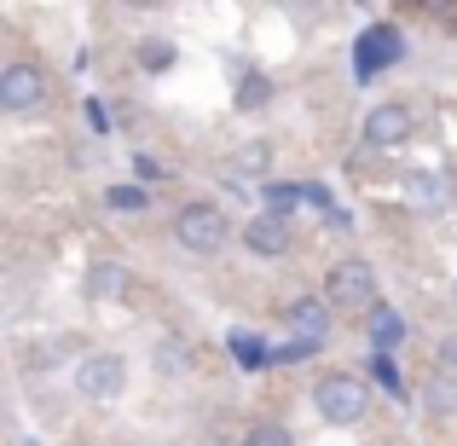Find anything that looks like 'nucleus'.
<instances>
[{
	"label": "nucleus",
	"mask_w": 457,
	"mask_h": 446,
	"mask_svg": "<svg viewBox=\"0 0 457 446\" xmlns=\"http://www.w3.org/2000/svg\"><path fill=\"white\" fill-rule=\"evenodd\" d=\"M423 406H428V412H440V417L457 412V377H452V371H435V377L423 383Z\"/></svg>",
	"instance_id": "f8f14e48"
},
{
	"label": "nucleus",
	"mask_w": 457,
	"mask_h": 446,
	"mask_svg": "<svg viewBox=\"0 0 457 446\" xmlns=\"http://www.w3.org/2000/svg\"><path fill=\"white\" fill-rule=\"evenodd\" d=\"M400 336H405V319L394 307H377V313H370V342H377V354H388Z\"/></svg>",
	"instance_id": "ddd939ff"
},
{
	"label": "nucleus",
	"mask_w": 457,
	"mask_h": 446,
	"mask_svg": "<svg viewBox=\"0 0 457 446\" xmlns=\"http://www.w3.org/2000/svg\"><path fill=\"white\" fill-rule=\"evenodd\" d=\"M267 99H272V81L267 76H244V81H237V111H261Z\"/></svg>",
	"instance_id": "f3484780"
},
{
	"label": "nucleus",
	"mask_w": 457,
	"mask_h": 446,
	"mask_svg": "<svg viewBox=\"0 0 457 446\" xmlns=\"http://www.w3.org/2000/svg\"><path fill=\"white\" fill-rule=\"evenodd\" d=\"M261 203H267L272 221H290L295 203H307V198H302V186H290V180H267V186H261Z\"/></svg>",
	"instance_id": "9b49d317"
},
{
	"label": "nucleus",
	"mask_w": 457,
	"mask_h": 446,
	"mask_svg": "<svg viewBox=\"0 0 457 446\" xmlns=\"http://www.w3.org/2000/svg\"><path fill=\"white\" fill-rule=\"evenodd\" d=\"M41 99H46V76L35 64H23V58H18V64L0 70V111L18 116V111H35Z\"/></svg>",
	"instance_id": "39448f33"
},
{
	"label": "nucleus",
	"mask_w": 457,
	"mask_h": 446,
	"mask_svg": "<svg viewBox=\"0 0 457 446\" xmlns=\"http://www.w3.org/2000/svg\"><path fill=\"white\" fill-rule=\"evenodd\" d=\"M174 64V41H139V70H168Z\"/></svg>",
	"instance_id": "6ab92c4d"
},
{
	"label": "nucleus",
	"mask_w": 457,
	"mask_h": 446,
	"mask_svg": "<svg viewBox=\"0 0 457 446\" xmlns=\"http://www.w3.org/2000/svg\"><path fill=\"white\" fill-rule=\"evenodd\" d=\"M174 238L191 256H220L226 249V215L214 209V203H186V209L174 215Z\"/></svg>",
	"instance_id": "f257e3e1"
},
{
	"label": "nucleus",
	"mask_w": 457,
	"mask_h": 446,
	"mask_svg": "<svg viewBox=\"0 0 457 446\" xmlns=\"http://www.w3.org/2000/svg\"><path fill=\"white\" fill-rule=\"evenodd\" d=\"M87 122H93V134H104V128H111V116H104L99 99H87Z\"/></svg>",
	"instance_id": "bb28decb"
},
{
	"label": "nucleus",
	"mask_w": 457,
	"mask_h": 446,
	"mask_svg": "<svg viewBox=\"0 0 457 446\" xmlns=\"http://www.w3.org/2000/svg\"><path fill=\"white\" fill-rule=\"evenodd\" d=\"M232 354L244 359V371H267L272 366V348H261L249 331H232Z\"/></svg>",
	"instance_id": "dca6fc26"
},
{
	"label": "nucleus",
	"mask_w": 457,
	"mask_h": 446,
	"mask_svg": "<svg viewBox=\"0 0 457 446\" xmlns=\"http://www.w3.org/2000/svg\"><path fill=\"white\" fill-rule=\"evenodd\" d=\"M244 446H295V441H290V429H284V424H255L244 435Z\"/></svg>",
	"instance_id": "412c9836"
},
{
	"label": "nucleus",
	"mask_w": 457,
	"mask_h": 446,
	"mask_svg": "<svg viewBox=\"0 0 457 446\" xmlns=\"http://www.w3.org/2000/svg\"><path fill=\"white\" fill-rule=\"evenodd\" d=\"M134 290V273L122 267V261H93L87 267V296L93 301H122Z\"/></svg>",
	"instance_id": "1a4fd4ad"
},
{
	"label": "nucleus",
	"mask_w": 457,
	"mask_h": 446,
	"mask_svg": "<svg viewBox=\"0 0 457 446\" xmlns=\"http://www.w3.org/2000/svg\"><path fill=\"white\" fill-rule=\"evenodd\" d=\"M76 389L87 394V400H116V394L128 389V359L122 354H87L76 366Z\"/></svg>",
	"instance_id": "20e7f679"
},
{
	"label": "nucleus",
	"mask_w": 457,
	"mask_h": 446,
	"mask_svg": "<svg viewBox=\"0 0 457 446\" xmlns=\"http://www.w3.org/2000/svg\"><path fill=\"white\" fill-rule=\"evenodd\" d=\"M267 156H272V151H267V146H261V139H255V146H244V151H237V156H232V180H237V174H244V168H249V174H261V168H267Z\"/></svg>",
	"instance_id": "4be33fe9"
},
{
	"label": "nucleus",
	"mask_w": 457,
	"mask_h": 446,
	"mask_svg": "<svg viewBox=\"0 0 457 446\" xmlns=\"http://www.w3.org/2000/svg\"><path fill=\"white\" fill-rule=\"evenodd\" d=\"M244 249H249V256L278 261L284 249H290V226H284V221H272V215H255V221L244 226Z\"/></svg>",
	"instance_id": "6e6552de"
},
{
	"label": "nucleus",
	"mask_w": 457,
	"mask_h": 446,
	"mask_svg": "<svg viewBox=\"0 0 457 446\" xmlns=\"http://www.w3.org/2000/svg\"><path fill=\"white\" fill-rule=\"evenodd\" d=\"M324 342H307V336H295V342H284V348H272V366H295V359H312Z\"/></svg>",
	"instance_id": "aec40b11"
},
{
	"label": "nucleus",
	"mask_w": 457,
	"mask_h": 446,
	"mask_svg": "<svg viewBox=\"0 0 457 446\" xmlns=\"http://www.w3.org/2000/svg\"><path fill=\"white\" fill-rule=\"evenodd\" d=\"M302 198L312 203V209H324V215H336V198H330V191H324V186H302Z\"/></svg>",
	"instance_id": "b1692460"
},
{
	"label": "nucleus",
	"mask_w": 457,
	"mask_h": 446,
	"mask_svg": "<svg viewBox=\"0 0 457 446\" xmlns=\"http://www.w3.org/2000/svg\"><path fill=\"white\" fill-rule=\"evenodd\" d=\"M400 58H405V35L394 29V23H370V29L359 35V46H353V76L370 81L388 64H400Z\"/></svg>",
	"instance_id": "7ed1b4c3"
},
{
	"label": "nucleus",
	"mask_w": 457,
	"mask_h": 446,
	"mask_svg": "<svg viewBox=\"0 0 457 446\" xmlns=\"http://www.w3.org/2000/svg\"><path fill=\"white\" fill-rule=\"evenodd\" d=\"M370 371H377V383H382L388 394H405V377H400V366H394L388 354H377V359H370Z\"/></svg>",
	"instance_id": "5701e85b"
},
{
	"label": "nucleus",
	"mask_w": 457,
	"mask_h": 446,
	"mask_svg": "<svg viewBox=\"0 0 457 446\" xmlns=\"http://www.w3.org/2000/svg\"><path fill=\"white\" fill-rule=\"evenodd\" d=\"M104 203H111L116 215H145L151 209V191L145 186H111V191H104Z\"/></svg>",
	"instance_id": "2eb2a0df"
},
{
	"label": "nucleus",
	"mask_w": 457,
	"mask_h": 446,
	"mask_svg": "<svg viewBox=\"0 0 457 446\" xmlns=\"http://www.w3.org/2000/svg\"><path fill=\"white\" fill-rule=\"evenodd\" d=\"M324 296H330V307H370L377 301V273L365 261H342L324 284Z\"/></svg>",
	"instance_id": "423d86ee"
},
{
	"label": "nucleus",
	"mask_w": 457,
	"mask_h": 446,
	"mask_svg": "<svg viewBox=\"0 0 457 446\" xmlns=\"http://www.w3.org/2000/svg\"><path fill=\"white\" fill-rule=\"evenodd\" d=\"M411 111H405V105H377V111L365 116V139L370 146H405V139H411Z\"/></svg>",
	"instance_id": "0eeeda50"
},
{
	"label": "nucleus",
	"mask_w": 457,
	"mask_h": 446,
	"mask_svg": "<svg viewBox=\"0 0 457 446\" xmlns=\"http://www.w3.org/2000/svg\"><path fill=\"white\" fill-rule=\"evenodd\" d=\"M156 371H162V377H179V371H186L191 366V348L186 342H179V336H162V342H156Z\"/></svg>",
	"instance_id": "4468645a"
},
{
	"label": "nucleus",
	"mask_w": 457,
	"mask_h": 446,
	"mask_svg": "<svg viewBox=\"0 0 457 446\" xmlns=\"http://www.w3.org/2000/svg\"><path fill=\"white\" fill-rule=\"evenodd\" d=\"M312 406H319L324 424L347 429V424H359V417L370 412V394H365V383H359V377H324L319 389H312Z\"/></svg>",
	"instance_id": "f03ea898"
},
{
	"label": "nucleus",
	"mask_w": 457,
	"mask_h": 446,
	"mask_svg": "<svg viewBox=\"0 0 457 446\" xmlns=\"http://www.w3.org/2000/svg\"><path fill=\"white\" fill-rule=\"evenodd\" d=\"M284 324H290L295 336H307V342H324V336H330V319H324V301L319 296L290 301V307H284Z\"/></svg>",
	"instance_id": "9d476101"
},
{
	"label": "nucleus",
	"mask_w": 457,
	"mask_h": 446,
	"mask_svg": "<svg viewBox=\"0 0 457 446\" xmlns=\"http://www.w3.org/2000/svg\"><path fill=\"white\" fill-rule=\"evenodd\" d=\"M440 371H452V377H457V331L440 336Z\"/></svg>",
	"instance_id": "393cba45"
},
{
	"label": "nucleus",
	"mask_w": 457,
	"mask_h": 446,
	"mask_svg": "<svg viewBox=\"0 0 457 446\" xmlns=\"http://www.w3.org/2000/svg\"><path fill=\"white\" fill-rule=\"evenodd\" d=\"M411 203H423V209H440V203H446V186H440V174H411Z\"/></svg>",
	"instance_id": "a211bd4d"
},
{
	"label": "nucleus",
	"mask_w": 457,
	"mask_h": 446,
	"mask_svg": "<svg viewBox=\"0 0 457 446\" xmlns=\"http://www.w3.org/2000/svg\"><path fill=\"white\" fill-rule=\"evenodd\" d=\"M134 174L139 180H162V163H156V156H134Z\"/></svg>",
	"instance_id": "a878e982"
}]
</instances>
